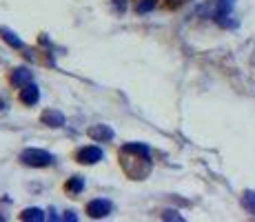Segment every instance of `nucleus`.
<instances>
[{
    "label": "nucleus",
    "mask_w": 255,
    "mask_h": 222,
    "mask_svg": "<svg viewBox=\"0 0 255 222\" xmlns=\"http://www.w3.org/2000/svg\"><path fill=\"white\" fill-rule=\"evenodd\" d=\"M20 162L27 167H36V169H42V167L53 165V156L45 149H24L20 154Z\"/></svg>",
    "instance_id": "nucleus-1"
},
{
    "label": "nucleus",
    "mask_w": 255,
    "mask_h": 222,
    "mask_svg": "<svg viewBox=\"0 0 255 222\" xmlns=\"http://www.w3.org/2000/svg\"><path fill=\"white\" fill-rule=\"evenodd\" d=\"M111 209H114V205H111L109 200H102V198H96L87 205V214H89V218H96V220L107 218V216L111 214Z\"/></svg>",
    "instance_id": "nucleus-2"
},
{
    "label": "nucleus",
    "mask_w": 255,
    "mask_h": 222,
    "mask_svg": "<svg viewBox=\"0 0 255 222\" xmlns=\"http://www.w3.org/2000/svg\"><path fill=\"white\" fill-rule=\"evenodd\" d=\"M102 158H105V154H102L100 147H82L76 154V160L80 162V165H96Z\"/></svg>",
    "instance_id": "nucleus-3"
},
{
    "label": "nucleus",
    "mask_w": 255,
    "mask_h": 222,
    "mask_svg": "<svg viewBox=\"0 0 255 222\" xmlns=\"http://www.w3.org/2000/svg\"><path fill=\"white\" fill-rule=\"evenodd\" d=\"M38 100H40V91H38V87L33 85V80L20 87V102H22V105L31 107V105H36Z\"/></svg>",
    "instance_id": "nucleus-4"
},
{
    "label": "nucleus",
    "mask_w": 255,
    "mask_h": 222,
    "mask_svg": "<svg viewBox=\"0 0 255 222\" xmlns=\"http://www.w3.org/2000/svg\"><path fill=\"white\" fill-rule=\"evenodd\" d=\"M89 138L91 140H96V142H109V140H114V129L111 127H107V125H93L89 127Z\"/></svg>",
    "instance_id": "nucleus-5"
},
{
    "label": "nucleus",
    "mask_w": 255,
    "mask_h": 222,
    "mask_svg": "<svg viewBox=\"0 0 255 222\" xmlns=\"http://www.w3.org/2000/svg\"><path fill=\"white\" fill-rule=\"evenodd\" d=\"M40 120L45 122V125H49V127H62V125H65V116H62L60 111H53V109L42 111Z\"/></svg>",
    "instance_id": "nucleus-6"
},
{
    "label": "nucleus",
    "mask_w": 255,
    "mask_h": 222,
    "mask_svg": "<svg viewBox=\"0 0 255 222\" xmlns=\"http://www.w3.org/2000/svg\"><path fill=\"white\" fill-rule=\"evenodd\" d=\"M31 80H33V76H31V71H29V69H24V67L13 69L11 82H13L16 87H22V85H27V82H31Z\"/></svg>",
    "instance_id": "nucleus-7"
},
{
    "label": "nucleus",
    "mask_w": 255,
    "mask_h": 222,
    "mask_svg": "<svg viewBox=\"0 0 255 222\" xmlns=\"http://www.w3.org/2000/svg\"><path fill=\"white\" fill-rule=\"evenodd\" d=\"M233 9V0H218V11H215V18H218L220 22H224V18L231 13Z\"/></svg>",
    "instance_id": "nucleus-8"
},
{
    "label": "nucleus",
    "mask_w": 255,
    "mask_h": 222,
    "mask_svg": "<svg viewBox=\"0 0 255 222\" xmlns=\"http://www.w3.org/2000/svg\"><path fill=\"white\" fill-rule=\"evenodd\" d=\"M20 220H33V222H42L45 220V214L38 207H31V209H24L20 214Z\"/></svg>",
    "instance_id": "nucleus-9"
},
{
    "label": "nucleus",
    "mask_w": 255,
    "mask_h": 222,
    "mask_svg": "<svg viewBox=\"0 0 255 222\" xmlns=\"http://www.w3.org/2000/svg\"><path fill=\"white\" fill-rule=\"evenodd\" d=\"M0 33H2V40H4V42H9L11 47H16V49H24V42H22L20 38H18L13 31H9V29H0Z\"/></svg>",
    "instance_id": "nucleus-10"
},
{
    "label": "nucleus",
    "mask_w": 255,
    "mask_h": 222,
    "mask_svg": "<svg viewBox=\"0 0 255 222\" xmlns=\"http://www.w3.org/2000/svg\"><path fill=\"white\" fill-rule=\"evenodd\" d=\"M65 189L69 191V194H80V191L85 189V180H82L80 176H73L71 180L65 185Z\"/></svg>",
    "instance_id": "nucleus-11"
},
{
    "label": "nucleus",
    "mask_w": 255,
    "mask_h": 222,
    "mask_svg": "<svg viewBox=\"0 0 255 222\" xmlns=\"http://www.w3.org/2000/svg\"><path fill=\"white\" fill-rule=\"evenodd\" d=\"M242 205H244V209L249 211L251 216H255V191H244V198H242Z\"/></svg>",
    "instance_id": "nucleus-12"
},
{
    "label": "nucleus",
    "mask_w": 255,
    "mask_h": 222,
    "mask_svg": "<svg viewBox=\"0 0 255 222\" xmlns=\"http://www.w3.org/2000/svg\"><path fill=\"white\" fill-rule=\"evenodd\" d=\"M155 7V0H142V2L135 4V9H138V13H146L151 11V9Z\"/></svg>",
    "instance_id": "nucleus-13"
},
{
    "label": "nucleus",
    "mask_w": 255,
    "mask_h": 222,
    "mask_svg": "<svg viewBox=\"0 0 255 222\" xmlns=\"http://www.w3.org/2000/svg\"><path fill=\"white\" fill-rule=\"evenodd\" d=\"M162 218L164 220H171V218H173V220H182V216H178V211H164Z\"/></svg>",
    "instance_id": "nucleus-14"
},
{
    "label": "nucleus",
    "mask_w": 255,
    "mask_h": 222,
    "mask_svg": "<svg viewBox=\"0 0 255 222\" xmlns=\"http://www.w3.org/2000/svg\"><path fill=\"white\" fill-rule=\"evenodd\" d=\"M0 109H4V102L2 100H0Z\"/></svg>",
    "instance_id": "nucleus-15"
},
{
    "label": "nucleus",
    "mask_w": 255,
    "mask_h": 222,
    "mask_svg": "<svg viewBox=\"0 0 255 222\" xmlns=\"http://www.w3.org/2000/svg\"><path fill=\"white\" fill-rule=\"evenodd\" d=\"M0 220H2V218H0Z\"/></svg>",
    "instance_id": "nucleus-16"
}]
</instances>
